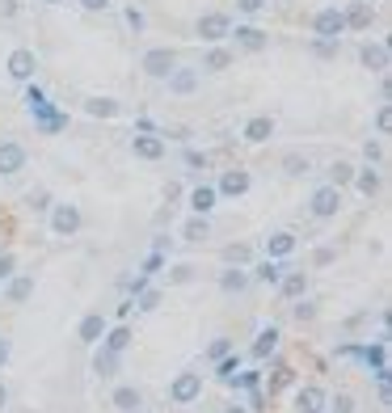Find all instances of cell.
Returning <instances> with one entry per match:
<instances>
[{
    "label": "cell",
    "instance_id": "cell-28",
    "mask_svg": "<svg viewBox=\"0 0 392 413\" xmlns=\"http://www.w3.org/2000/svg\"><path fill=\"white\" fill-rule=\"evenodd\" d=\"M367 21H371V9H367V5H355V9L346 13V30H350V26L359 30V26H367Z\"/></svg>",
    "mask_w": 392,
    "mask_h": 413
},
{
    "label": "cell",
    "instance_id": "cell-19",
    "mask_svg": "<svg viewBox=\"0 0 392 413\" xmlns=\"http://www.w3.org/2000/svg\"><path fill=\"white\" fill-rule=\"evenodd\" d=\"M85 110H89L93 118H114V114H119V101H110V97H93Z\"/></svg>",
    "mask_w": 392,
    "mask_h": 413
},
{
    "label": "cell",
    "instance_id": "cell-38",
    "mask_svg": "<svg viewBox=\"0 0 392 413\" xmlns=\"http://www.w3.org/2000/svg\"><path fill=\"white\" fill-rule=\"evenodd\" d=\"M156 304H160V295H156V291H144V295H139V308H144V313H152Z\"/></svg>",
    "mask_w": 392,
    "mask_h": 413
},
{
    "label": "cell",
    "instance_id": "cell-49",
    "mask_svg": "<svg viewBox=\"0 0 392 413\" xmlns=\"http://www.w3.org/2000/svg\"><path fill=\"white\" fill-rule=\"evenodd\" d=\"M223 413H245V409H223Z\"/></svg>",
    "mask_w": 392,
    "mask_h": 413
},
{
    "label": "cell",
    "instance_id": "cell-3",
    "mask_svg": "<svg viewBox=\"0 0 392 413\" xmlns=\"http://www.w3.org/2000/svg\"><path fill=\"white\" fill-rule=\"evenodd\" d=\"M232 34V17L228 13H203L198 17V38L203 42H223Z\"/></svg>",
    "mask_w": 392,
    "mask_h": 413
},
{
    "label": "cell",
    "instance_id": "cell-16",
    "mask_svg": "<svg viewBox=\"0 0 392 413\" xmlns=\"http://www.w3.org/2000/svg\"><path fill=\"white\" fill-rule=\"evenodd\" d=\"M237 42H241L245 51H266V34H262L257 26H237Z\"/></svg>",
    "mask_w": 392,
    "mask_h": 413
},
{
    "label": "cell",
    "instance_id": "cell-39",
    "mask_svg": "<svg viewBox=\"0 0 392 413\" xmlns=\"http://www.w3.org/2000/svg\"><path fill=\"white\" fill-rule=\"evenodd\" d=\"M127 26H131V30H144V13H139V9H127Z\"/></svg>",
    "mask_w": 392,
    "mask_h": 413
},
{
    "label": "cell",
    "instance_id": "cell-5",
    "mask_svg": "<svg viewBox=\"0 0 392 413\" xmlns=\"http://www.w3.org/2000/svg\"><path fill=\"white\" fill-rule=\"evenodd\" d=\"M51 232H55V236H76V232H80V211H76L72 202H60V206L51 211Z\"/></svg>",
    "mask_w": 392,
    "mask_h": 413
},
{
    "label": "cell",
    "instance_id": "cell-48",
    "mask_svg": "<svg viewBox=\"0 0 392 413\" xmlns=\"http://www.w3.org/2000/svg\"><path fill=\"white\" fill-rule=\"evenodd\" d=\"M5 401H9V392H5V384H0V405H5Z\"/></svg>",
    "mask_w": 392,
    "mask_h": 413
},
{
    "label": "cell",
    "instance_id": "cell-45",
    "mask_svg": "<svg viewBox=\"0 0 392 413\" xmlns=\"http://www.w3.org/2000/svg\"><path fill=\"white\" fill-rule=\"evenodd\" d=\"M338 413H355V401L350 396H338Z\"/></svg>",
    "mask_w": 392,
    "mask_h": 413
},
{
    "label": "cell",
    "instance_id": "cell-8",
    "mask_svg": "<svg viewBox=\"0 0 392 413\" xmlns=\"http://www.w3.org/2000/svg\"><path fill=\"white\" fill-rule=\"evenodd\" d=\"M34 68H38V60H34V51H26V46H17L13 55H9V76L13 80H30L34 76Z\"/></svg>",
    "mask_w": 392,
    "mask_h": 413
},
{
    "label": "cell",
    "instance_id": "cell-13",
    "mask_svg": "<svg viewBox=\"0 0 392 413\" xmlns=\"http://www.w3.org/2000/svg\"><path fill=\"white\" fill-rule=\"evenodd\" d=\"M215 198H219L215 186H198V190L190 194V211H194V216H207L211 206H215Z\"/></svg>",
    "mask_w": 392,
    "mask_h": 413
},
{
    "label": "cell",
    "instance_id": "cell-22",
    "mask_svg": "<svg viewBox=\"0 0 392 413\" xmlns=\"http://www.w3.org/2000/svg\"><path fill=\"white\" fill-rule=\"evenodd\" d=\"M228 64H232V51H223V46H215V51H211V55L203 60V68H207V72H223V68H228Z\"/></svg>",
    "mask_w": 392,
    "mask_h": 413
},
{
    "label": "cell",
    "instance_id": "cell-25",
    "mask_svg": "<svg viewBox=\"0 0 392 413\" xmlns=\"http://www.w3.org/2000/svg\"><path fill=\"white\" fill-rule=\"evenodd\" d=\"M350 182H359V190H363L367 198H371V194L380 190V173H375V169H363V173H355Z\"/></svg>",
    "mask_w": 392,
    "mask_h": 413
},
{
    "label": "cell",
    "instance_id": "cell-24",
    "mask_svg": "<svg viewBox=\"0 0 392 413\" xmlns=\"http://www.w3.org/2000/svg\"><path fill=\"white\" fill-rule=\"evenodd\" d=\"M278 287H283V295H291V299H296V295H304L308 279H304V274L296 270V274H287V279H278Z\"/></svg>",
    "mask_w": 392,
    "mask_h": 413
},
{
    "label": "cell",
    "instance_id": "cell-14",
    "mask_svg": "<svg viewBox=\"0 0 392 413\" xmlns=\"http://www.w3.org/2000/svg\"><path fill=\"white\" fill-rule=\"evenodd\" d=\"M164 80H169V89H173V93H194V85H198V76H194L190 68H173Z\"/></svg>",
    "mask_w": 392,
    "mask_h": 413
},
{
    "label": "cell",
    "instance_id": "cell-2",
    "mask_svg": "<svg viewBox=\"0 0 392 413\" xmlns=\"http://www.w3.org/2000/svg\"><path fill=\"white\" fill-rule=\"evenodd\" d=\"M308 206H312V216H316V220H333V216L342 211V190H338V186H321V190L312 194V202H308Z\"/></svg>",
    "mask_w": 392,
    "mask_h": 413
},
{
    "label": "cell",
    "instance_id": "cell-29",
    "mask_svg": "<svg viewBox=\"0 0 392 413\" xmlns=\"http://www.w3.org/2000/svg\"><path fill=\"white\" fill-rule=\"evenodd\" d=\"M274 346H278V329H266V333H262V337H257V346H253V354H257V358H262V354H270V350H274Z\"/></svg>",
    "mask_w": 392,
    "mask_h": 413
},
{
    "label": "cell",
    "instance_id": "cell-26",
    "mask_svg": "<svg viewBox=\"0 0 392 413\" xmlns=\"http://www.w3.org/2000/svg\"><path fill=\"white\" fill-rule=\"evenodd\" d=\"M350 177H355V169H350L346 161H338V165H333V169H329V186H338V190H342V186H346Z\"/></svg>",
    "mask_w": 392,
    "mask_h": 413
},
{
    "label": "cell",
    "instance_id": "cell-17",
    "mask_svg": "<svg viewBox=\"0 0 392 413\" xmlns=\"http://www.w3.org/2000/svg\"><path fill=\"white\" fill-rule=\"evenodd\" d=\"M296 405H300V413H325V392L321 388H304Z\"/></svg>",
    "mask_w": 392,
    "mask_h": 413
},
{
    "label": "cell",
    "instance_id": "cell-23",
    "mask_svg": "<svg viewBox=\"0 0 392 413\" xmlns=\"http://www.w3.org/2000/svg\"><path fill=\"white\" fill-rule=\"evenodd\" d=\"M114 409L135 413V409H139V392H135V388H119V392H114Z\"/></svg>",
    "mask_w": 392,
    "mask_h": 413
},
{
    "label": "cell",
    "instance_id": "cell-51",
    "mask_svg": "<svg viewBox=\"0 0 392 413\" xmlns=\"http://www.w3.org/2000/svg\"><path fill=\"white\" fill-rule=\"evenodd\" d=\"M135 413H139V409H135Z\"/></svg>",
    "mask_w": 392,
    "mask_h": 413
},
{
    "label": "cell",
    "instance_id": "cell-20",
    "mask_svg": "<svg viewBox=\"0 0 392 413\" xmlns=\"http://www.w3.org/2000/svg\"><path fill=\"white\" fill-rule=\"evenodd\" d=\"M182 236H186V240H207V236H211V224H207V216H194V220L182 228Z\"/></svg>",
    "mask_w": 392,
    "mask_h": 413
},
{
    "label": "cell",
    "instance_id": "cell-9",
    "mask_svg": "<svg viewBox=\"0 0 392 413\" xmlns=\"http://www.w3.org/2000/svg\"><path fill=\"white\" fill-rule=\"evenodd\" d=\"M359 60H363V68H371V72H388V42H367V46L359 51Z\"/></svg>",
    "mask_w": 392,
    "mask_h": 413
},
{
    "label": "cell",
    "instance_id": "cell-50",
    "mask_svg": "<svg viewBox=\"0 0 392 413\" xmlns=\"http://www.w3.org/2000/svg\"><path fill=\"white\" fill-rule=\"evenodd\" d=\"M42 5H60V0H42Z\"/></svg>",
    "mask_w": 392,
    "mask_h": 413
},
{
    "label": "cell",
    "instance_id": "cell-37",
    "mask_svg": "<svg viewBox=\"0 0 392 413\" xmlns=\"http://www.w3.org/2000/svg\"><path fill=\"white\" fill-rule=\"evenodd\" d=\"M367 363H371L375 371H384V346H375V350H367Z\"/></svg>",
    "mask_w": 392,
    "mask_h": 413
},
{
    "label": "cell",
    "instance_id": "cell-46",
    "mask_svg": "<svg viewBox=\"0 0 392 413\" xmlns=\"http://www.w3.org/2000/svg\"><path fill=\"white\" fill-rule=\"evenodd\" d=\"M9 270H13V257H9V253H5V257H0V279H5V274H9Z\"/></svg>",
    "mask_w": 392,
    "mask_h": 413
},
{
    "label": "cell",
    "instance_id": "cell-31",
    "mask_svg": "<svg viewBox=\"0 0 392 413\" xmlns=\"http://www.w3.org/2000/svg\"><path fill=\"white\" fill-rule=\"evenodd\" d=\"M93 367H97V376H114V354L101 350V354L93 358Z\"/></svg>",
    "mask_w": 392,
    "mask_h": 413
},
{
    "label": "cell",
    "instance_id": "cell-10",
    "mask_svg": "<svg viewBox=\"0 0 392 413\" xmlns=\"http://www.w3.org/2000/svg\"><path fill=\"white\" fill-rule=\"evenodd\" d=\"M131 152L139 161H160L164 157V139H156V135H135L131 139Z\"/></svg>",
    "mask_w": 392,
    "mask_h": 413
},
{
    "label": "cell",
    "instance_id": "cell-12",
    "mask_svg": "<svg viewBox=\"0 0 392 413\" xmlns=\"http://www.w3.org/2000/svg\"><path fill=\"white\" fill-rule=\"evenodd\" d=\"M270 135H274V118H270V114H257V118L245 123V139H249V143H266Z\"/></svg>",
    "mask_w": 392,
    "mask_h": 413
},
{
    "label": "cell",
    "instance_id": "cell-30",
    "mask_svg": "<svg viewBox=\"0 0 392 413\" xmlns=\"http://www.w3.org/2000/svg\"><path fill=\"white\" fill-rule=\"evenodd\" d=\"M223 257H228L232 266H245V262H249V245H228V249H223Z\"/></svg>",
    "mask_w": 392,
    "mask_h": 413
},
{
    "label": "cell",
    "instance_id": "cell-32",
    "mask_svg": "<svg viewBox=\"0 0 392 413\" xmlns=\"http://www.w3.org/2000/svg\"><path fill=\"white\" fill-rule=\"evenodd\" d=\"M30 291H34V279H17V283L9 287V299H17V304H22V299H26Z\"/></svg>",
    "mask_w": 392,
    "mask_h": 413
},
{
    "label": "cell",
    "instance_id": "cell-21",
    "mask_svg": "<svg viewBox=\"0 0 392 413\" xmlns=\"http://www.w3.org/2000/svg\"><path fill=\"white\" fill-rule=\"evenodd\" d=\"M219 287H223V291H245V287H249V274H245V270H223V274H219Z\"/></svg>",
    "mask_w": 392,
    "mask_h": 413
},
{
    "label": "cell",
    "instance_id": "cell-1",
    "mask_svg": "<svg viewBox=\"0 0 392 413\" xmlns=\"http://www.w3.org/2000/svg\"><path fill=\"white\" fill-rule=\"evenodd\" d=\"M139 68L148 72V76H156V80H164L173 68H178V55L169 46H152V51H144V60H139Z\"/></svg>",
    "mask_w": 392,
    "mask_h": 413
},
{
    "label": "cell",
    "instance_id": "cell-44",
    "mask_svg": "<svg viewBox=\"0 0 392 413\" xmlns=\"http://www.w3.org/2000/svg\"><path fill=\"white\" fill-rule=\"evenodd\" d=\"M363 152H367V161H380V157H384L380 143H371V139H367V148H363Z\"/></svg>",
    "mask_w": 392,
    "mask_h": 413
},
{
    "label": "cell",
    "instance_id": "cell-15",
    "mask_svg": "<svg viewBox=\"0 0 392 413\" xmlns=\"http://www.w3.org/2000/svg\"><path fill=\"white\" fill-rule=\"evenodd\" d=\"M266 253H270V257H287V253H296V236H291V232H274V236L266 240Z\"/></svg>",
    "mask_w": 392,
    "mask_h": 413
},
{
    "label": "cell",
    "instance_id": "cell-47",
    "mask_svg": "<svg viewBox=\"0 0 392 413\" xmlns=\"http://www.w3.org/2000/svg\"><path fill=\"white\" fill-rule=\"evenodd\" d=\"M5 363H9V342L0 337V367H5Z\"/></svg>",
    "mask_w": 392,
    "mask_h": 413
},
{
    "label": "cell",
    "instance_id": "cell-36",
    "mask_svg": "<svg viewBox=\"0 0 392 413\" xmlns=\"http://www.w3.org/2000/svg\"><path fill=\"white\" fill-rule=\"evenodd\" d=\"M186 165H190V169H207L211 161L203 157V152H186Z\"/></svg>",
    "mask_w": 392,
    "mask_h": 413
},
{
    "label": "cell",
    "instance_id": "cell-33",
    "mask_svg": "<svg viewBox=\"0 0 392 413\" xmlns=\"http://www.w3.org/2000/svg\"><path fill=\"white\" fill-rule=\"evenodd\" d=\"M257 279H262V283H270V287H274V283H278V279H283V270H278V266H274V262H266V266H257Z\"/></svg>",
    "mask_w": 392,
    "mask_h": 413
},
{
    "label": "cell",
    "instance_id": "cell-7",
    "mask_svg": "<svg viewBox=\"0 0 392 413\" xmlns=\"http://www.w3.org/2000/svg\"><path fill=\"white\" fill-rule=\"evenodd\" d=\"M22 169H26V148L13 143V139H5V143H0V173L13 177V173H22Z\"/></svg>",
    "mask_w": 392,
    "mask_h": 413
},
{
    "label": "cell",
    "instance_id": "cell-11",
    "mask_svg": "<svg viewBox=\"0 0 392 413\" xmlns=\"http://www.w3.org/2000/svg\"><path fill=\"white\" fill-rule=\"evenodd\" d=\"M245 190H249V173H245V169H228V173H223V177H219V190H215V194H228V198H241Z\"/></svg>",
    "mask_w": 392,
    "mask_h": 413
},
{
    "label": "cell",
    "instance_id": "cell-41",
    "mask_svg": "<svg viewBox=\"0 0 392 413\" xmlns=\"http://www.w3.org/2000/svg\"><path fill=\"white\" fill-rule=\"evenodd\" d=\"M13 13H17V0H0V17H5V21H9Z\"/></svg>",
    "mask_w": 392,
    "mask_h": 413
},
{
    "label": "cell",
    "instance_id": "cell-27",
    "mask_svg": "<svg viewBox=\"0 0 392 413\" xmlns=\"http://www.w3.org/2000/svg\"><path fill=\"white\" fill-rule=\"evenodd\" d=\"M127 346H131V333H127V329H114V333L105 337V350H110V354H119V350H127Z\"/></svg>",
    "mask_w": 392,
    "mask_h": 413
},
{
    "label": "cell",
    "instance_id": "cell-35",
    "mask_svg": "<svg viewBox=\"0 0 392 413\" xmlns=\"http://www.w3.org/2000/svg\"><path fill=\"white\" fill-rule=\"evenodd\" d=\"M237 9H241V13H262L266 0H237Z\"/></svg>",
    "mask_w": 392,
    "mask_h": 413
},
{
    "label": "cell",
    "instance_id": "cell-42",
    "mask_svg": "<svg viewBox=\"0 0 392 413\" xmlns=\"http://www.w3.org/2000/svg\"><path fill=\"white\" fill-rule=\"evenodd\" d=\"M30 206H38V211H46V206H51V202H46V190H38V194H30Z\"/></svg>",
    "mask_w": 392,
    "mask_h": 413
},
{
    "label": "cell",
    "instance_id": "cell-43",
    "mask_svg": "<svg viewBox=\"0 0 392 413\" xmlns=\"http://www.w3.org/2000/svg\"><path fill=\"white\" fill-rule=\"evenodd\" d=\"M110 5V0H80V9H89V13H101Z\"/></svg>",
    "mask_w": 392,
    "mask_h": 413
},
{
    "label": "cell",
    "instance_id": "cell-40",
    "mask_svg": "<svg viewBox=\"0 0 392 413\" xmlns=\"http://www.w3.org/2000/svg\"><path fill=\"white\" fill-rule=\"evenodd\" d=\"M375 127H380V135H388V127H392V114H388V106L380 110V118H375Z\"/></svg>",
    "mask_w": 392,
    "mask_h": 413
},
{
    "label": "cell",
    "instance_id": "cell-6",
    "mask_svg": "<svg viewBox=\"0 0 392 413\" xmlns=\"http://www.w3.org/2000/svg\"><path fill=\"white\" fill-rule=\"evenodd\" d=\"M198 392H203V376H198V371H182V376L173 380V388H169L173 405H190V401H198Z\"/></svg>",
    "mask_w": 392,
    "mask_h": 413
},
{
    "label": "cell",
    "instance_id": "cell-34",
    "mask_svg": "<svg viewBox=\"0 0 392 413\" xmlns=\"http://www.w3.org/2000/svg\"><path fill=\"white\" fill-rule=\"evenodd\" d=\"M283 165H287V173H291V177H300V173H308V157H287Z\"/></svg>",
    "mask_w": 392,
    "mask_h": 413
},
{
    "label": "cell",
    "instance_id": "cell-18",
    "mask_svg": "<svg viewBox=\"0 0 392 413\" xmlns=\"http://www.w3.org/2000/svg\"><path fill=\"white\" fill-rule=\"evenodd\" d=\"M101 333H105V321H101L97 313L80 321V342H101Z\"/></svg>",
    "mask_w": 392,
    "mask_h": 413
},
{
    "label": "cell",
    "instance_id": "cell-4",
    "mask_svg": "<svg viewBox=\"0 0 392 413\" xmlns=\"http://www.w3.org/2000/svg\"><path fill=\"white\" fill-rule=\"evenodd\" d=\"M312 30H316L321 38H329V42H338V38L346 34V13H338V9H321V13L312 17Z\"/></svg>",
    "mask_w": 392,
    "mask_h": 413
}]
</instances>
